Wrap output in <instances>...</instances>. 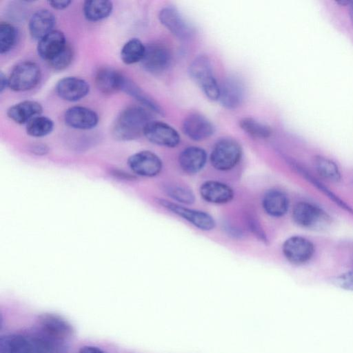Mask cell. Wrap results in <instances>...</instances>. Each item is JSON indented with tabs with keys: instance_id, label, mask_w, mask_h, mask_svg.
<instances>
[{
	"instance_id": "obj_21",
	"label": "cell",
	"mask_w": 353,
	"mask_h": 353,
	"mask_svg": "<svg viewBox=\"0 0 353 353\" xmlns=\"http://www.w3.org/2000/svg\"><path fill=\"white\" fill-rule=\"evenodd\" d=\"M262 206L267 214L279 218L288 212L290 201L285 192L280 190L272 189L267 191L264 194Z\"/></svg>"
},
{
	"instance_id": "obj_19",
	"label": "cell",
	"mask_w": 353,
	"mask_h": 353,
	"mask_svg": "<svg viewBox=\"0 0 353 353\" xmlns=\"http://www.w3.org/2000/svg\"><path fill=\"white\" fill-rule=\"evenodd\" d=\"M126 77L112 68H102L95 75L94 81L98 90L110 94L122 90Z\"/></svg>"
},
{
	"instance_id": "obj_18",
	"label": "cell",
	"mask_w": 353,
	"mask_h": 353,
	"mask_svg": "<svg viewBox=\"0 0 353 353\" xmlns=\"http://www.w3.org/2000/svg\"><path fill=\"white\" fill-rule=\"evenodd\" d=\"M67 45L64 34L59 30H52L39 41L37 53L41 59L49 62Z\"/></svg>"
},
{
	"instance_id": "obj_27",
	"label": "cell",
	"mask_w": 353,
	"mask_h": 353,
	"mask_svg": "<svg viewBox=\"0 0 353 353\" xmlns=\"http://www.w3.org/2000/svg\"><path fill=\"white\" fill-rule=\"evenodd\" d=\"M0 353H30L25 334H11L0 339Z\"/></svg>"
},
{
	"instance_id": "obj_38",
	"label": "cell",
	"mask_w": 353,
	"mask_h": 353,
	"mask_svg": "<svg viewBox=\"0 0 353 353\" xmlns=\"http://www.w3.org/2000/svg\"><path fill=\"white\" fill-rule=\"evenodd\" d=\"M31 152L37 155H45L49 151L46 145L36 144L31 147Z\"/></svg>"
},
{
	"instance_id": "obj_41",
	"label": "cell",
	"mask_w": 353,
	"mask_h": 353,
	"mask_svg": "<svg viewBox=\"0 0 353 353\" xmlns=\"http://www.w3.org/2000/svg\"><path fill=\"white\" fill-rule=\"evenodd\" d=\"M350 1H347V0H341V1H336V2L337 3H339V4L342 5V6H346V5H350Z\"/></svg>"
},
{
	"instance_id": "obj_4",
	"label": "cell",
	"mask_w": 353,
	"mask_h": 353,
	"mask_svg": "<svg viewBox=\"0 0 353 353\" xmlns=\"http://www.w3.org/2000/svg\"><path fill=\"white\" fill-rule=\"evenodd\" d=\"M192 79L200 86L210 99L215 101L219 97V85L213 74L211 63L205 56H199L189 67Z\"/></svg>"
},
{
	"instance_id": "obj_34",
	"label": "cell",
	"mask_w": 353,
	"mask_h": 353,
	"mask_svg": "<svg viewBox=\"0 0 353 353\" xmlns=\"http://www.w3.org/2000/svg\"><path fill=\"white\" fill-rule=\"evenodd\" d=\"M73 59V50L68 44L66 47L54 59L49 61V64L55 70H62L68 68Z\"/></svg>"
},
{
	"instance_id": "obj_9",
	"label": "cell",
	"mask_w": 353,
	"mask_h": 353,
	"mask_svg": "<svg viewBox=\"0 0 353 353\" xmlns=\"http://www.w3.org/2000/svg\"><path fill=\"white\" fill-rule=\"evenodd\" d=\"M128 163L132 172L141 176L153 177L158 175L163 167L160 158L154 152L143 150L131 155Z\"/></svg>"
},
{
	"instance_id": "obj_20",
	"label": "cell",
	"mask_w": 353,
	"mask_h": 353,
	"mask_svg": "<svg viewBox=\"0 0 353 353\" xmlns=\"http://www.w3.org/2000/svg\"><path fill=\"white\" fill-rule=\"evenodd\" d=\"M206 152L201 148L190 146L185 148L179 156L181 170L188 174L199 172L205 165Z\"/></svg>"
},
{
	"instance_id": "obj_33",
	"label": "cell",
	"mask_w": 353,
	"mask_h": 353,
	"mask_svg": "<svg viewBox=\"0 0 353 353\" xmlns=\"http://www.w3.org/2000/svg\"><path fill=\"white\" fill-rule=\"evenodd\" d=\"M17 30L14 26L6 22L0 24V52H8L14 46L17 39Z\"/></svg>"
},
{
	"instance_id": "obj_23",
	"label": "cell",
	"mask_w": 353,
	"mask_h": 353,
	"mask_svg": "<svg viewBox=\"0 0 353 353\" xmlns=\"http://www.w3.org/2000/svg\"><path fill=\"white\" fill-rule=\"evenodd\" d=\"M42 111L43 108L39 103L25 100L10 107L7 110V115L15 123L24 124L41 115Z\"/></svg>"
},
{
	"instance_id": "obj_42",
	"label": "cell",
	"mask_w": 353,
	"mask_h": 353,
	"mask_svg": "<svg viewBox=\"0 0 353 353\" xmlns=\"http://www.w3.org/2000/svg\"><path fill=\"white\" fill-rule=\"evenodd\" d=\"M350 17H351V19L353 21V1H350Z\"/></svg>"
},
{
	"instance_id": "obj_6",
	"label": "cell",
	"mask_w": 353,
	"mask_h": 353,
	"mask_svg": "<svg viewBox=\"0 0 353 353\" xmlns=\"http://www.w3.org/2000/svg\"><path fill=\"white\" fill-rule=\"evenodd\" d=\"M34 327L47 336L65 344H68L74 336L72 325L61 316L53 313L39 315Z\"/></svg>"
},
{
	"instance_id": "obj_28",
	"label": "cell",
	"mask_w": 353,
	"mask_h": 353,
	"mask_svg": "<svg viewBox=\"0 0 353 353\" xmlns=\"http://www.w3.org/2000/svg\"><path fill=\"white\" fill-rule=\"evenodd\" d=\"M122 90L136 99L141 103L153 112L160 114H163V110L159 104L143 91L134 83L132 82L127 78L125 79Z\"/></svg>"
},
{
	"instance_id": "obj_10",
	"label": "cell",
	"mask_w": 353,
	"mask_h": 353,
	"mask_svg": "<svg viewBox=\"0 0 353 353\" xmlns=\"http://www.w3.org/2000/svg\"><path fill=\"white\" fill-rule=\"evenodd\" d=\"M143 135L151 143L167 148H174L180 143L178 132L161 121H151L145 127Z\"/></svg>"
},
{
	"instance_id": "obj_36",
	"label": "cell",
	"mask_w": 353,
	"mask_h": 353,
	"mask_svg": "<svg viewBox=\"0 0 353 353\" xmlns=\"http://www.w3.org/2000/svg\"><path fill=\"white\" fill-rule=\"evenodd\" d=\"M248 224L249 225L250 230L256 237L263 243H267L268 239L265 233L257 220L256 221L255 219L250 218Z\"/></svg>"
},
{
	"instance_id": "obj_8",
	"label": "cell",
	"mask_w": 353,
	"mask_h": 353,
	"mask_svg": "<svg viewBox=\"0 0 353 353\" xmlns=\"http://www.w3.org/2000/svg\"><path fill=\"white\" fill-rule=\"evenodd\" d=\"M283 254L290 263L300 265L309 262L315 249L312 241L301 236L288 238L282 245Z\"/></svg>"
},
{
	"instance_id": "obj_14",
	"label": "cell",
	"mask_w": 353,
	"mask_h": 353,
	"mask_svg": "<svg viewBox=\"0 0 353 353\" xmlns=\"http://www.w3.org/2000/svg\"><path fill=\"white\" fill-rule=\"evenodd\" d=\"M90 85L86 81L76 77L60 79L56 85L59 97L68 101H77L88 95Z\"/></svg>"
},
{
	"instance_id": "obj_32",
	"label": "cell",
	"mask_w": 353,
	"mask_h": 353,
	"mask_svg": "<svg viewBox=\"0 0 353 353\" xmlns=\"http://www.w3.org/2000/svg\"><path fill=\"white\" fill-rule=\"evenodd\" d=\"M164 191L170 198L181 204L191 205L195 201L193 192L187 187L170 184L165 185Z\"/></svg>"
},
{
	"instance_id": "obj_35",
	"label": "cell",
	"mask_w": 353,
	"mask_h": 353,
	"mask_svg": "<svg viewBox=\"0 0 353 353\" xmlns=\"http://www.w3.org/2000/svg\"><path fill=\"white\" fill-rule=\"evenodd\" d=\"M333 282L342 289L353 291V270L339 274L334 278Z\"/></svg>"
},
{
	"instance_id": "obj_39",
	"label": "cell",
	"mask_w": 353,
	"mask_h": 353,
	"mask_svg": "<svg viewBox=\"0 0 353 353\" xmlns=\"http://www.w3.org/2000/svg\"><path fill=\"white\" fill-rule=\"evenodd\" d=\"M79 353H105L101 349L91 345H86L82 347Z\"/></svg>"
},
{
	"instance_id": "obj_22",
	"label": "cell",
	"mask_w": 353,
	"mask_h": 353,
	"mask_svg": "<svg viewBox=\"0 0 353 353\" xmlns=\"http://www.w3.org/2000/svg\"><path fill=\"white\" fill-rule=\"evenodd\" d=\"M55 24V17L47 9L35 12L31 17L29 24V32L36 40H40L53 30Z\"/></svg>"
},
{
	"instance_id": "obj_5",
	"label": "cell",
	"mask_w": 353,
	"mask_h": 353,
	"mask_svg": "<svg viewBox=\"0 0 353 353\" xmlns=\"http://www.w3.org/2000/svg\"><path fill=\"white\" fill-rule=\"evenodd\" d=\"M41 71L34 62L24 61L17 63L8 77V88L15 92L34 88L40 81Z\"/></svg>"
},
{
	"instance_id": "obj_3",
	"label": "cell",
	"mask_w": 353,
	"mask_h": 353,
	"mask_svg": "<svg viewBox=\"0 0 353 353\" xmlns=\"http://www.w3.org/2000/svg\"><path fill=\"white\" fill-rule=\"evenodd\" d=\"M242 149L234 139L225 138L219 140L214 146L210 157L211 165L219 171H228L240 161Z\"/></svg>"
},
{
	"instance_id": "obj_31",
	"label": "cell",
	"mask_w": 353,
	"mask_h": 353,
	"mask_svg": "<svg viewBox=\"0 0 353 353\" xmlns=\"http://www.w3.org/2000/svg\"><path fill=\"white\" fill-rule=\"evenodd\" d=\"M241 128L250 137L256 139L268 138L272 133L271 128L256 119L250 117H246L241 119L239 122Z\"/></svg>"
},
{
	"instance_id": "obj_16",
	"label": "cell",
	"mask_w": 353,
	"mask_h": 353,
	"mask_svg": "<svg viewBox=\"0 0 353 353\" xmlns=\"http://www.w3.org/2000/svg\"><path fill=\"white\" fill-rule=\"evenodd\" d=\"M243 83L235 77H228L219 86V97L221 104L228 109L239 107L244 99Z\"/></svg>"
},
{
	"instance_id": "obj_1",
	"label": "cell",
	"mask_w": 353,
	"mask_h": 353,
	"mask_svg": "<svg viewBox=\"0 0 353 353\" xmlns=\"http://www.w3.org/2000/svg\"><path fill=\"white\" fill-rule=\"evenodd\" d=\"M152 118L148 111L138 106H130L116 118L112 128L114 138L118 141H132L139 138L144 133Z\"/></svg>"
},
{
	"instance_id": "obj_13",
	"label": "cell",
	"mask_w": 353,
	"mask_h": 353,
	"mask_svg": "<svg viewBox=\"0 0 353 353\" xmlns=\"http://www.w3.org/2000/svg\"><path fill=\"white\" fill-rule=\"evenodd\" d=\"M183 133L194 141H203L214 132L212 123L204 116L193 113L185 118L182 123Z\"/></svg>"
},
{
	"instance_id": "obj_7",
	"label": "cell",
	"mask_w": 353,
	"mask_h": 353,
	"mask_svg": "<svg viewBox=\"0 0 353 353\" xmlns=\"http://www.w3.org/2000/svg\"><path fill=\"white\" fill-rule=\"evenodd\" d=\"M157 202L167 210L181 217L201 230L210 231L215 227L214 218L206 212L188 208L162 199H157Z\"/></svg>"
},
{
	"instance_id": "obj_25",
	"label": "cell",
	"mask_w": 353,
	"mask_h": 353,
	"mask_svg": "<svg viewBox=\"0 0 353 353\" xmlns=\"http://www.w3.org/2000/svg\"><path fill=\"white\" fill-rule=\"evenodd\" d=\"M112 10V2L106 0L85 1L83 6L84 16L90 21H97L107 18Z\"/></svg>"
},
{
	"instance_id": "obj_26",
	"label": "cell",
	"mask_w": 353,
	"mask_h": 353,
	"mask_svg": "<svg viewBox=\"0 0 353 353\" xmlns=\"http://www.w3.org/2000/svg\"><path fill=\"white\" fill-rule=\"evenodd\" d=\"M293 165L294 169L296 170L297 172L301 173V174L304 176L309 182H310L314 186L318 188L321 192H322L325 195H326L330 200H332L334 203L339 205L341 208L343 209L345 211L350 213L353 215V208L346 203L343 200L339 198L336 194H335L332 190H330L327 186H325L323 183L319 181L317 179L314 177L310 172H308L306 170L304 169L302 166H300L297 163L294 162L290 163Z\"/></svg>"
},
{
	"instance_id": "obj_37",
	"label": "cell",
	"mask_w": 353,
	"mask_h": 353,
	"mask_svg": "<svg viewBox=\"0 0 353 353\" xmlns=\"http://www.w3.org/2000/svg\"><path fill=\"white\" fill-rule=\"evenodd\" d=\"M71 3V1L68 0L48 1V3L50 5V6L56 10H63L68 8Z\"/></svg>"
},
{
	"instance_id": "obj_29",
	"label": "cell",
	"mask_w": 353,
	"mask_h": 353,
	"mask_svg": "<svg viewBox=\"0 0 353 353\" xmlns=\"http://www.w3.org/2000/svg\"><path fill=\"white\" fill-rule=\"evenodd\" d=\"M145 51V46L137 38L128 41L121 50L122 61L128 65L141 61Z\"/></svg>"
},
{
	"instance_id": "obj_11",
	"label": "cell",
	"mask_w": 353,
	"mask_h": 353,
	"mask_svg": "<svg viewBox=\"0 0 353 353\" xmlns=\"http://www.w3.org/2000/svg\"><path fill=\"white\" fill-rule=\"evenodd\" d=\"M143 68L151 73L165 71L171 62V54L165 46L152 43L145 46V51L141 61Z\"/></svg>"
},
{
	"instance_id": "obj_15",
	"label": "cell",
	"mask_w": 353,
	"mask_h": 353,
	"mask_svg": "<svg viewBox=\"0 0 353 353\" xmlns=\"http://www.w3.org/2000/svg\"><path fill=\"white\" fill-rule=\"evenodd\" d=\"M65 123L70 127L79 130H90L99 122L98 114L92 110L83 106H73L64 114Z\"/></svg>"
},
{
	"instance_id": "obj_30",
	"label": "cell",
	"mask_w": 353,
	"mask_h": 353,
	"mask_svg": "<svg viewBox=\"0 0 353 353\" xmlns=\"http://www.w3.org/2000/svg\"><path fill=\"white\" fill-rule=\"evenodd\" d=\"M54 128L53 121L46 116H37L26 125V132L33 137H42L49 134Z\"/></svg>"
},
{
	"instance_id": "obj_12",
	"label": "cell",
	"mask_w": 353,
	"mask_h": 353,
	"mask_svg": "<svg viewBox=\"0 0 353 353\" xmlns=\"http://www.w3.org/2000/svg\"><path fill=\"white\" fill-rule=\"evenodd\" d=\"M161 23L177 38L188 39L193 34V28L175 8L166 7L159 14Z\"/></svg>"
},
{
	"instance_id": "obj_2",
	"label": "cell",
	"mask_w": 353,
	"mask_h": 353,
	"mask_svg": "<svg viewBox=\"0 0 353 353\" xmlns=\"http://www.w3.org/2000/svg\"><path fill=\"white\" fill-rule=\"evenodd\" d=\"M292 218L299 226L313 230L325 228L331 221L326 212L307 201H299L294 205Z\"/></svg>"
},
{
	"instance_id": "obj_24",
	"label": "cell",
	"mask_w": 353,
	"mask_h": 353,
	"mask_svg": "<svg viewBox=\"0 0 353 353\" xmlns=\"http://www.w3.org/2000/svg\"><path fill=\"white\" fill-rule=\"evenodd\" d=\"M313 165L316 172L323 179L334 183L341 181L342 174L339 167L332 159L316 155L314 158Z\"/></svg>"
},
{
	"instance_id": "obj_40",
	"label": "cell",
	"mask_w": 353,
	"mask_h": 353,
	"mask_svg": "<svg viewBox=\"0 0 353 353\" xmlns=\"http://www.w3.org/2000/svg\"><path fill=\"white\" fill-rule=\"evenodd\" d=\"M7 87H8V77H7L2 72H1L0 92H2Z\"/></svg>"
},
{
	"instance_id": "obj_17",
	"label": "cell",
	"mask_w": 353,
	"mask_h": 353,
	"mask_svg": "<svg viewBox=\"0 0 353 353\" xmlns=\"http://www.w3.org/2000/svg\"><path fill=\"white\" fill-rule=\"evenodd\" d=\"M201 196L206 202L213 204H225L234 198V191L228 185L214 180L201 184L199 188Z\"/></svg>"
}]
</instances>
